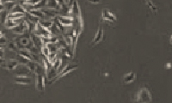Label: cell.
<instances>
[{
	"label": "cell",
	"mask_w": 172,
	"mask_h": 103,
	"mask_svg": "<svg viewBox=\"0 0 172 103\" xmlns=\"http://www.w3.org/2000/svg\"><path fill=\"white\" fill-rule=\"evenodd\" d=\"M34 33L41 37H46V38H48V37H51L53 36L52 33L50 32L49 29L48 28H43L42 26H41L39 23H37L36 26V28H35V31Z\"/></svg>",
	"instance_id": "cell-3"
},
{
	"label": "cell",
	"mask_w": 172,
	"mask_h": 103,
	"mask_svg": "<svg viewBox=\"0 0 172 103\" xmlns=\"http://www.w3.org/2000/svg\"><path fill=\"white\" fill-rule=\"evenodd\" d=\"M8 43V40L3 35V36H1L0 37V46H4V45H6Z\"/></svg>",
	"instance_id": "cell-34"
},
{
	"label": "cell",
	"mask_w": 172,
	"mask_h": 103,
	"mask_svg": "<svg viewBox=\"0 0 172 103\" xmlns=\"http://www.w3.org/2000/svg\"><path fill=\"white\" fill-rule=\"evenodd\" d=\"M77 68V64H69V65H65L64 68H62V70H60L58 72L57 76H56L53 79L50 80V82L52 83V82H54L58 81L60 78L65 77V76L67 75L68 73H71L72 71H73L74 70H76Z\"/></svg>",
	"instance_id": "cell-2"
},
{
	"label": "cell",
	"mask_w": 172,
	"mask_h": 103,
	"mask_svg": "<svg viewBox=\"0 0 172 103\" xmlns=\"http://www.w3.org/2000/svg\"><path fill=\"white\" fill-rule=\"evenodd\" d=\"M146 4H147L148 6H149V8H150L152 11L153 12L157 11V7L154 5V4L151 2V0H146Z\"/></svg>",
	"instance_id": "cell-33"
},
{
	"label": "cell",
	"mask_w": 172,
	"mask_h": 103,
	"mask_svg": "<svg viewBox=\"0 0 172 103\" xmlns=\"http://www.w3.org/2000/svg\"><path fill=\"white\" fill-rule=\"evenodd\" d=\"M12 32L16 34H23L27 31V27H26V23L25 21L23 20V22L19 24H17L16 27H14L11 28Z\"/></svg>",
	"instance_id": "cell-8"
},
{
	"label": "cell",
	"mask_w": 172,
	"mask_h": 103,
	"mask_svg": "<svg viewBox=\"0 0 172 103\" xmlns=\"http://www.w3.org/2000/svg\"><path fill=\"white\" fill-rule=\"evenodd\" d=\"M25 23H26V27H27V32H28L29 34H32L34 33L35 31V28H36V26L37 23H32L28 20H24Z\"/></svg>",
	"instance_id": "cell-18"
},
{
	"label": "cell",
	"mask_w": 172,
	"mask_h": 103,
	"mask_svg": "<svg viewBox=\"0 0 172 103\" xmlns=\"http://www.w3.org/2000/svg\"><path fill=\"white\" fill-rule=\"evenodd\" d=\"M58 21L60 23L63 25L64 27H72L73 24L74 18L72 16H57Z\"/></svg>",
	"instance_id": "cell-5"
},
{
	"label": "cell",
	"mask_w": 172,
	"mask_h": 103,
	"mask_svg": "<svg viewBox=\"0 0 172 103\" xmlns=\"http://www.w3.org/2000/svg\"><path fill=\"white\" fill-rule=\"evenodd\" d=\"M60 65H61V59L60 58H57L55 60V62L52 65V67L55 70H57V71H59V70L60 68Z\"/></svg>",
	"instance_id": "cell-31"
},
{
	"label": "cell",
	"mask_w": 172,
	"mask_h": 103,
	"mask_svg": "<svg viewBox=\"0 0 172 103\" xmlns=\"http://www.w3.org/2000/svg\"><path fill=\"white\" fill-rule=\"evenodd\" d=\"M28 12H29L33 16L38 17L39 19H45V15L43 12L41 11V10H32V11H29Z\"/></svg>",
	"instance_id": "cell-19"
},
{
	"label": "cell",
	"mask_w": 172,
	"mask_h": 103,
	"mask_svg": "<svg viewBox=\"0 0 172 103\" xmlns=\"http://www.w3.org/2000/svg\"><path fill=\"white\" fill-rule=\"evenodd\" d=\"M25 16L27 17V20H28V21H30V22H32V23H39V21H40V19H39L38 17L33 16V15L30 14L29 12H26V13H25Z\"/></svg>",
	"instance_id": "cell-23"
},
{
	"label": "cell",
	"mask_w": 172,
	"mask_h": 103,
	"mask_svg": "<svg viewBox=\"0 0 172 103\" xmlns=\"http://www.w3.org/2000/svg\"><path fill=\"white\" fill-rule=\"evenodd\" d=\"M4 10V4H0V12H2Z\"/></svg>",
	"instance_id": "cell-39"
},
{
	"label": "cell",
	"mask_w": 172,
	"mask_h": 103,
	"mask_svg": "<svg viewBox=\"0 0 172 103\" xmlns=\"http://www.w3.org/2000/svg\"><path fill=\"white\" fill-rule=\"evenodd\" d=\"M48 46L49 48L50 53H57V51H59V47L57 43H49L48 44Z\"/></svg>",
	"instance_id": "cell-29"
},
{
	"label": "cell",
	"mask_w": 172,
	"mask_h": 103,
	"mask_svg": "<svg viewBox=\"0 0 172 103\" xmlns=\"http://www.w3.org/2000/svg\"><path fill=\"white\" fill-rule=\"evenodd\" d=\"M20 41H21L22 46L25 47L28 44V42L30 41V36L29 37H22V38H20Z\"/></svg>",
	"instance_id": "cell-32"
},
{
	"label": "cell",
	"mask_w": 172,
	"mask_h": 103,
	"mask_svg": "<svg viewBox=\"0 0 172 103\" xmlns=\"http://www.w3.org/2000/svg\"><path fill=\"white\" fill-rule=\"evenodd\" d=\"M10 12L7 11L6 10H4L2 12H0V23L2 24H5L7 19H8V16H9Z\"/></svg>",
	"instance_id": "cell-21"
},
{
	"label": "cell",
	"mask_w": 172,
	"mask_h": 103,
	"mask_svg": "<svg viewBox=\"0 0 172 103\" xmlns=\"http://www.w3.org/2000/svg\"><path fill=\"white\" fill-rule=\"evenodd\" d=\"M7 46H8V48H9L11 51L15 52V53H17L18 50H19L17 46L16 45L15 41H10V42H8V43H7Z\"/></svg>",
	"instance_id": "cell-28"
},
{
	"label": "cell",
	"mask_w": 172,
	"mask_h": 103,
	"mask_svg": "<svg viewBox=\"0 0 172 103\" xmlns=\"http://www.w3.org/2000/svg\"><path fill=\"white\" fill-rule=\"evenodd\" d=\"M16 57H17V58H16V60L19 62V64H22V65H27L28 64V61H30V60H28V59H27L26 58L23 57V56H21V55H19V54H17L16 55Z\"/></svg>",
	"instance_id": "cell-30"
},
{
	"label": "cell",
	"mask_w": 172,
	"mask_h": 103,
	"mask_svg": "<svg viewBox=\"0 0 172 103\" xmlns=\"http://www.w3.org/2000/svg\"><path fill=\"white\" fill-rule=\"evenodd\" d=\"M16 25H17V23H15V21L12 20V19H7L6 23L4 24L5 28H9V29H11L14 27H16Z\"/></svg>",
	"instance_id": "cell-26"
},
{
	"label": "cell",
	"mask_w": 172,
	"mask_h": 103,
	"mask_svg": "<svg viewBox=\"0 0 172 103\" xmlns=\"http://www.w3.org/2000/svg\"><path fill=\"white\" fill-rule=\"evenodd\" d=\"M4 62H5V61H4L3 58H0V67L4 65Z\"/></svg>",
	"instance_id": "cell-40"
},
{
	"label": "cell",
	"mask_w": 172,
	"mask_h": 103,
	"mask_svg": "<svg viewBox=\"0 0 172 103\" xmlns=\"http://www.w3.org/2000/svg\"><path fill=\"white\" fill-rule=\"evenodd\" d=\"M88 1L91 4H99L101 2V0H88Z\"/></svg>",
	"instance_id": "cell-38"
},
{
	"label": "cell",
	"mask_w": 172,
	"mask_h": 103,
	"mask_svg": "<svg viewBox=\"0 0 172 103\" xmlns=\"http://www.w3.org/2000/svg\"><path fill=\"white\" fill-rule=\"evenodd\" d=\"M1 36H3V34H2V32L0 31V37H1Z\"/></svg>",
	"instance_id": "cell-44"
},
{
	"label": "cell",
	"mask_w": 172,
	"mask_h": 103,
	"mask_svg": "<svg viewBox=\"0 0 172 103\" xmlns=\"http://www.w3.org/2000/svg\"><path fill=\"white\" fill-rule=\"evenodd\" d=\"M14 70H16V76H28V74L31 72L29 70V69L27 67V65H22V64H21L20 67H19V65H18V66Z\"/></svg>",
	"instance_id": "cell-9"
},
{
	"label": "cell",
	"mask_w": 172,
	"mask_h": 103,
	"mask_svg": "<svg viewBox=\"0 0 172 103\" xmlns=\"http://www.w3.org/2000/svg\"><path fill=\"white\" fill-rule=\"evenodd\" d=\"M30 40H32L34 46H36V47H38V48H41V46L43 45V42H42V40H41V37L39 36V35H37V34H36L35 33L30 34Z\"/></svg>",
	"instance_id": "cell-11"
},
{
	"label": "cell",
	"mask_w": 172,
	"mask_h": 103,
	"mask_svg": "<svg viewBox=\"0 0 172 103\" xmlns=\"http://www.w3.org/2000/svg\"><path fill=\"white\" fill-rule=\"evenodd\" d=\"M170 43H171V37H170Z\"/></svg>",
	"instance_id": "cell-43"
},
{
	"label": "cell",
	"mask_w": 172,
	"mask_h": 103,
	"mask_svg": "<svg viewBox=\"0 0 172 103\" xmlns=\"http://www.w3.org/2000/svg\"><path fill=\"white\" fill-rule=\"evenodd\" d=\"M136 78V74L134 72H129V73H127L124 75L123 77V82L125 83H130V82H133L135 80Z\"/></svg>",
	"instance_id": "cell-14"
},
{
	"label": "cell",
	"mask_w": 172,
	"mask_h": 103,
	"mask_svg": "<svg viewBox=\"0 0 172 103\" xmlns=\"http://www.w3.org/2000/svg\"><path fill=\"white\" fill-rule=\"evenodd\" d=\"M16 4L15 3V1H11V2H6V3H4V10H6L7 11L11 12V10L14 8V6L16 5Z\"/></svg>",
	"instance_id": "cell-24"
},
{
	"label": "cell",
	"mask_w": 172,
	"mask_h": 103,
	"mask_svg": "<svg viewBox=\"0 0 172 103\" xmlns=\"http://www.w3.org/2000/svg\"><path fill=\"white\" fill-rule=\"evenodd\" d=\"M17 53L19 55L23 56V57L26 58L27 59H28L30 61H34L33 58H32V55H31V53L28 50H27V49H20V50H18Z\"/></svg>",
	"instance_id": "cell-16"
},
{
	"label": "cell",
	"mask_w": 172,
	"mask_h": 103,
	"mask_svg": "<svg viewBox=\"0 0 172 103\" xmlns=\"http://www.w3.org/2000/svg\"><path fill=\"white\" fill-rule=\"evenodd\" d=\"M47 59L49 62L50 65H52L55 62V60L57 59V53H50V54L48 55V57L47 58Z\"/></svg>",
	"instance_id": "cell-27"
},
{
	"label": "cell",
	"mask_w": 172,
	"mask_h": 103,
	"mask_svg": "<svg viewBox=\"0 0 172 103\" xmlns=\"http://www.w3.org/2000/svg\"><path fill=\"white\" fill-rule=\"evenodd\" d=\"M19 65V62L16 59H10L5 62V69L9 70H14Z\"/></svg>",
	"instance_id": "cell-13"
},
{
	"label": "cell",
	"mask_w": 172,
	"mask_h": 103,
	"mask_svg": "<svg viewBox=\"0 0 172 103\" xmlns=\"http://www.w3.org/2000/svg\"><path fill=\"white\" fill-rule=\"evenodd\" d=\"M39 24L41 26H42L45 28L49 29L52 28V26L53 25V20H46V19H40L39 21Z\"/></svg>",
	"instance_id": "cell-15"
},
{
	"label": "cell",
	"mask_w": 172,
	"mask_h": 103,
	"mask_svg": "<svg viewBox=\"0 0 172 103\" xmlns=\"http://www.w3.org/2000/svg\"><path fill=\"white\" fill-rule=\"evenodd\" d=\"M151 94L146 88L140 89L136 95V102H151Z\"/></svg>",
	"instance_id": "cell-1"
},
{
	"label": "cell",
	"mask_w": 172,
	"mask_h": 103,
	"mask_svg": "<svg viewBox=\"0 0 172 103\" xmlns=\"http://www.w3.org/2000/svg\"><path fill=\"white\" fill-rule=\"evenodd\" d=\"M171 63H168V64H166V65H165V68L166 69H171Z\"/></svg>",
	"instance_id": "cell-41"
},
{
	"label": "cell",
	"mask_w": 172,
	"mask_h": 103,
	"mask_svg": "<svg viewBox=\"0 0 172 103\" xmlns=\"http://www.w3.org/2000/svg\"><path fill=\"white\" fill-rule=\"evenodd\" d=\"M4 56V50L3 47H0V58H3Z\"/></svg>",
	"instance_id": "cell-36"
},
{
	"label": "cell",
	"mask_w": 172,
	"mask_h": 103,
	"mask_svg": "<svg viewBox=\"0 0 172 103\" xmlns=\"http://www.w3.org/2000/svg\"><path fill=\"white\" fill-rule=\"evenodd\" d=\"M25 16V14L23 13H10L8 16V19H20V18H23Z\"/></svg>",
	"instance_id": "cell-22"
},
{
	"label": "cell",
	"mask_w": 172,
	"mask_h": 103,
	"mask_svg": "<svg viewBox=\"0 0 172 103\" xmlns=\"http://www.w3.org/2000/svg\"><path fill=\"white\" fill-rule=\"evenodd\" d=\"M57 1V3H58V4L60 5V7L62 8V7H65V6H66L67 4H66V2H65V0H56Z\"/></svg>",
	"instance_id": "cell-35"
},
{
	"label": "cell",
	"mask_w": 172,
	"mask_h": 103,
	"mask_svg": "<svg viewBox=\"0 0 172 103\" xmlns=\"http://www.w3.org/2000/svg\"><path fill=\"white\" fill-rule=\"evenodd\" d=\"M46 7L47 8H50V9H55L57 11H60V7L58 4V3H57L56 0H48Z\"/></svg>",
	"instance_id": "cell-17"
},
{
	"label": "cell",
	"mask_w": 172,
	"mask_h": 103,
	"mask_svg": "<svg viewBox=\"0 0 172 103\" xmlns=\"http://www.w3.org/2000/svg\"><path fill=\"white\" fill-rule=\"evenodd\" d=\"M41 11L45 15V19L46 20H53L55 17H57L60 14V11H57L55 9H50V8H43L41 9Z\"/></svg>",
	"instance_id": "cell-4"
},
{
	"label": "cell",
	"mask_w": 172,
	"mask_h": 103,
	"mask_svg": "<svg viewBox=\"0 0 172 103\" xmlns=\"http://www.w3.org/2000/svg\"><path fill=\"white\" fill-rule=\"evenodd\" d=\"M26 12L27 11H26V10H25L24 7L23 5H21V4H16L10 13H23V14H25Z\"/></svg>",
	"instance_id": "cell-20"
},
{
	"label": "cell",
	"mask_w": 172,
	"mask_h": 103,
	"mask_svg": "<svg viewBox=\"0 0 172 103\" xmlns=\"http://www.w3.org/2000/svg\"><path fill=\"white\" fill-rule=\"evenodd\" d=\"M36 87L37 90L44 91V90H45V78L42 74H36Z\"/></svg>",
	"instance_id": "cell-6"
},
{
	"label": "cell",
	"mask_w": 172,
	"mask_h": 103,
	"mask_svg": "<svg viewBox=\"0 0 172 103\" xmlns=\"http://www.w3.org/2000/svg\"><path fill=\"white\" fill-rule=\"evenodd\" d=\"M1 1L4 4V3H6V2H11V1H15V0H1Z\"/></svg>",
	"instance_id": "cell-42"
},
{
	"label": "cell",
	"mask_w": 172,
	"mask_h": 103,
	"mask_svg": "<svg viewBox=\"0 0 172 103\" xmlns=\"http://www.w3.org/2000/svg\"><path fill=\"white\" fill-rule=\"evenodd\" d=\"M102 16L104 21H108L109 23H115L116 22L115 16L107 9H105L102 11Z\"/></svg>",
	"instance_id": "cell-7"
},
{
	"label": "cell",
	"mask_w": 172,
	"mask_h": 103,
	"mask_svg": "<svg viewBox=\"0 0 172 103\" xmlns=\"http://www.w3.org/2000/svg\"><path fill=\"white\" fill-rule=\"evenodd\" d=\"M102 37H103V30L100 28L98 30H97V32L95 34L92 41H91V46H95V45L98 44L99 42L102 40Z\"/></svg>",
	"instance_id": "cell-12"
},
{
	"label": "cell",
	"mask_w": 172,
	"mask_h": 103,
	"mask_svg": "<svg viewBox=\"0 0 172 103\" xmlns=\"http://www.w3.org/2000/svg\"><path fill=\"white\" fill-rule=\"evenodd\" d=\"M41 52L42 55L45 58H48V55L50 54L49 48H48V45H46V44H43V45L41 46Z\"/></svg>",
	"instance_id": "cell-25"
},
{
	"label": "cell",
	"mask_w": 172,
	"mask_h": 103,
	"mask_svg": "<svg viewBox=\"0 0 172 103\" xmlns=\"http://www.w3.org/2000/svg\"><path fill=\"white\" fill-rule=\"evenodd\" d=\"M14 81L17 84H24V85H27V84H30L31 83V78L30 77H28L26 76H16L14 78Z\"/></svg>",
	"instance_id": "cell-10"
},
{
	"label": "cell",
	"mask_w": 172,
	"mask_h": 103,
	"mask_svg": "<svg viewBox=\"0 0 172 103\" xmlns=\"http://www.w3.org/2000/svg\"><path fill=\"white\" fill-rule=\"evenodd\" d=\"M73 2H74V0H69L68 1V7H69V10L72 8V4H73Z\"/></svg>",
	"instance_id": "cell-37"
}]
</instances>
